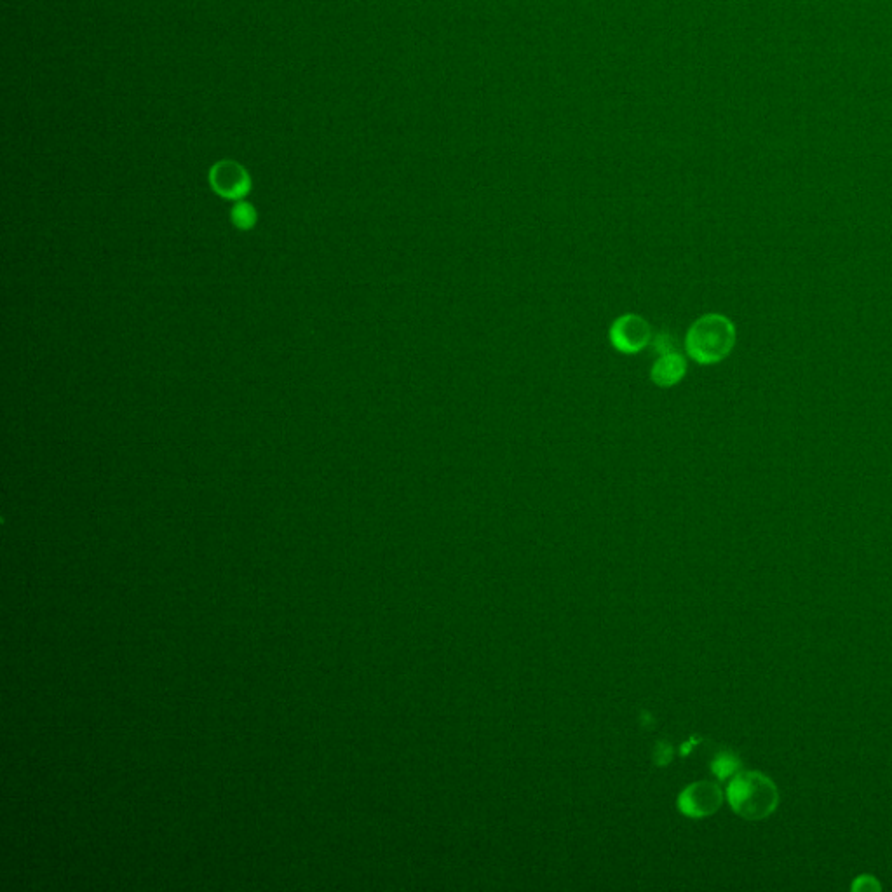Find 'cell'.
Segmentation results:
<instances>
[{
	"instance_id": "6da1fadb",
	"label": "cell",
	"mask_w": 892,
	"mask_h": 892,
	"mask_svg": "<svg viewBox=\"0 0 892 892\" xmlns=\"http://www.w3.org/2000/svg\"><path fill=\"white\" fill-rule=\"evenodd\" d=\"M732 811L746 821H762L776 812L779 805L778 786L769 776L758 771L737 772L727 788Z\"/></svg>"
},
{
	"instance_id": "7a4b0ae2",
	"label": "cell",
	"mask_w": 892,
	"mask_h": 892,
	"mask_svg": "<svg viewBox=\"0 0 892 892\" xmlns=\"http://www.w3.org/2000/svg\"><path fill=\"white\" fill-rule=\"evenodd\" d=\"M736 345V326L724 314H706L690 326L685 347L699 365H715L727 358Z\"/></svg>"
},
{
	"instance_id": "3957f363",
	"label": "cell",
	"mask_w": 892,
	"mask_h": 892,
	"mask_svg": "<svg viewBox=\"0 0 892 892\" xmlns=\"http://www.w3.org/2000/svg\"><path fill=\"white\" fill-rule=\"evenodd\" d=\"M724 804V791L711 781H699L690 784L678 798L680 811L689 818H706L711 816Z\"/></svg>"
},
{
	"instance_id": "277c9868",
	"label": "cell",
	"mask_w": 892,
	"mask_h": 892,
	"mask_svg": "<svg viewBox=\"0 0 892 892\" xmlns=\"http://www.w3.org/2000/svg\"><path fill=\"white\" fill-rule=\"evenodd\" d=\"M610 340L617 351L635 354L649 344L650 326L645 319L628 314L617 319L610 328Z\"/></svg>"
},
{
	"instance_id": "5b68a950",
	"label": "cell",
	"mask_w": 892,
	"mask_h": 892,
	"mask_svg": "<svg viewBox=\"0 0 892 892\" xmlns=\"http://www.w3.org/2000/svg\"><path fill=\"white\" fill-rule=\"evenodd\" d=\"M211 185L225 197H241L250 189V178L243 166L234 161H222L211 169Z\"/></svg>"
},
{
	"instance_id": "8992f818",
	"label": "cell",
	"mask_w": 892,
	"mask_h": 892,
	"mask_svg": "<svg viewBox=\"0 0 892 892\" xmlns=\"http://www.w3.org/2000/svg\"><path fill=\"white\" fill-rule=\"evenodd\" d=\"M685 370H687V363H685L682 352L678 351V349H673V351L659 354V359L652 366L650 377L656 382L657 386L671 387L683 379Z\"/></svg>"
},
{
	"instance_id": "52a82bcc",
	"label": "cell",
	"mask_w": 892,
	"mask_h": 892,
	"mask_svg": "<svg viewBox=\"0 0 892 892\" xmlns=\"http://www.w3.org/2000/svg\"><path fill=\"white\" fill-rule=\"evenodd\" d=\"M741 769V760L734 753H720L713 762V772L717 774L718 779H727L730 776H736L737 771Z\"/></svg>"
},
{
	"instance_id": "ba28073f",
	"label": "cell",
	"mask_w": 892,
	"mask_h": 892,
	"mask_svg": "<svg viewBox=\"0 0 892 892\" xmlns=\"http://www.w3.org/2000/svg\"><path fill=\"white\" fill-rule=\"evenodd\" d=\"M852 891H870V892H879L882 889V886L879 884V880L872 877V875H861L858 879L852 882L851 886Z\"/></svg>"
},
{
	"instance_id": "9c48e42d",
	"label": "cell",
	"mask_w": 892,
	"mask_h": 892,
	"mask_svg": "<svg viewBox=\"0 0 892 892\" xmlns=\"http://www.w3.org/2000/svg\"><path fill=\"white\" fill-rule=\"evenodd\" d=\"M234 218L241 225H250L253 222V210H251L248 204H237L236 210H234Z\"/></svg>"
}]
</instances>
